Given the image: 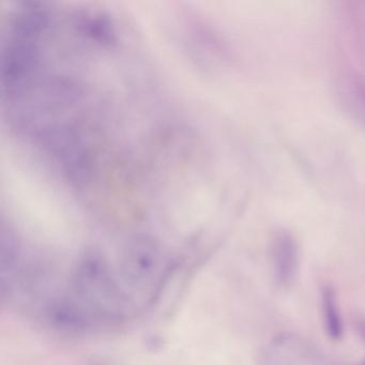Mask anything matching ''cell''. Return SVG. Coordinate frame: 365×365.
Here are the masks:
<instances>
[{
  "instance_id": "obj_1",
  "label": "cell",
  "mask_w": 365,
  "mask_h": 365,
  "mask_svg": "<svg viewBox=\"0 0 365 365\" xmlns=\"http://www.w3.org/2000/svg\"><path fill=\"white\" fill-rule=\"evenodd\" d=\"M69 287L70 296L91 314L98 326L127 320L131 300L99 252L87 250L81 254L72 268Z\"/></svg>"
},
{
  "instance_id": "obj_2",
  "label": "cell",
  "mask_w": 365,
  "mask_h": 365,
  "mask_svg": "<svg viewBox=\"0 0 365 365\" xmlns=\"http://www.w3.org/2000/svg\"><path fill=\"white\" fill-rule=\"evenodd\" d=\"M160 247L153 237L138 235L130 239L120 258V277L128 287L144 289L159 269Z\"/></svg>"
},
{
  "instance_id": "obj_3",
  "label": "cell",
  "mask_w": 365,
  "mask_h": 365,
  "mask_svg": "<svg viewBox=\"0 0 365 365\" xmlns=\"http://www.w3.org/2000/svg\"><path fill=\"white\" fill-rule=\"evenodd\" d=\"M42 312L44 320L56 330L81 333L98 327L91 314L70 294L48 299Z\"/></svg>"
},
{
  "instance_id": "obj_4",
  "label": "cell",
  "mask_w": 365,
  "mask_h": 365,
  "mask_svg": "<svg viewBox=\"0 0 365 365\" xmlns=\"http://www.w3.org/2000/svg\"><path fill=\"white\" fill-rule=\"evenodd\" d=\"M275 279L282 286L289 285L298 269V247L294 236L287 230H279L271 245Z\"/></svg>"
},
{
  "instance_id": "obj_5",
  "label": "cell",
  "mask_w": 365,
  "mask_h": 365,
  "mask_svg": "<svg viewBox=\"0 0 365 365\" xmlns=\"http://www.w3.org/2000/svg\"><path fill=\"white\" fill-rule=\"evenodd\" d=\"M341 103L347 114L365 129V82L358 76H350L341 85Z\"/></svg>"
},
{
  "instance_id": "obj_6",
  "label": "cell",
  "mask_w": 365,
  "mask_h": 365,
  "mask_svg": "<svg viewBox=\"0 0 365 365\" xmlns=\"http://www.w3.org/2000/svg\"><path fill=\"white\" fill-rule=\"evenodd\" d=\"M324 329L330 339L339 341L343 336V320L337 304L336 292L331 285L324 286L322 292Z\"/></svg>"
},
{
  "instance_id": "obj_7",
  "label": "cell",
  "mask_w": 365,
  "mask_h": 365,
  "mask_svg": "<svg viewBox=\"0 0 365 365\" xmlns=\"http://www.w3.org/2000/svg\"><path fill=\"white\" fill-rule=\"evenodd\" d=\"M356 330L360 333L361 336L365 339V319L356 320Z\"/></svg>"
},
{
  "instance_id": "obj_8",
  "label": "cell",
  "mask_w": 365,
  "mask_h": 365,
  "mask_svg": "<svg viewBox=\"0 0 365 365\" xmlns=\"http://www.w3.org/2000/svg\"><path fill=\"white\" fill-rule=\"evenodd\" d=\"M87 365H108V363L104 362L102 360H93L89 362Z\"/></svg>"
},
{
  "instance_id": "obj_9",
  "label": "cell",
  "mask_w": 365,
  "mask_h": 365,
  "mask_svg": "<svg viewBox=\"0 0 365 365\" xmlns=\"http://www.w3.org/2000/svg\"><path fill=\"white\" fill-rule=\"evenodd\" d=\"M362 365H365V362H364V363H363V364H362Z\"/></svg>"
}]
</instances>
